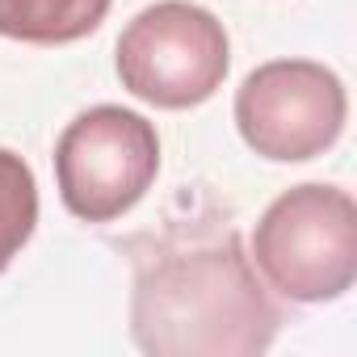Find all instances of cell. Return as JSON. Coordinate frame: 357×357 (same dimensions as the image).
<instances>
[{
  "label": "cell",
  "instance_id": "6da1fadb",
  "mask_svg": "<svg viewBox=\"0 0 357 357\" xmlns=\"http://www.w3.org/2000/svg\"><path fill=\"white\" fill-rule=\"evenodd\" d=\"M282 311L231 223H176L135 265L130 332L155 357H252Z\"/></svg>",
  "mask_w": 357,
  "mask_h": 357
},
{
  "label": "cell",
  "instance_id": "7a4b0ae2",
  "mask_svg": "<svg viewBox=\"0 0 357 357\" xmlns=\"http://www.w3.org/2000/svg\"><path fill=\"white\" fill-rule=\"evenodd\" d=\"M252 265L290 303H332L357 278V206L336 185H294L252 231Z\"/></svg>",
  "mask_w": 357,
  "mask_h": 357
},
{
  "label": "cell",
  "instance_id": "3957f363",
  "mask_svg": "<svg viewBox=\"0 0 357 357\" xmlns=\"http://www.w3.org/2000/svg\"><path fill=\"white\" fill-rule=\"evenodd\" d=\"M231 68L223 22L190 0H160L118 38V80L155 109H190L211 101Z\"/></svg>",
  "mask_w": 357,
  "mask_h": 357
},
{
  "label": "cell",
  "instance_id": "277c9868",
  "mask_svg": "<svg viewBox=\"0 0 357 357\" xmlns=\"http://www.w3.org/2000/svg\"><path fill=\"white\" fill-rule=\"evenodd\" d=\"M160 172L155 126L122 105H93L55 143V181L63 206L84 223L122 219Z\"/></svg>",
  "mask_w": 357,
  "mask_h": 357
},
{
  "label": "cell",
  "instance_id": "5b68a950",
  "mask_svg": "<svg viewBox=\"0 0 357 357\" xmlns=\"http://www.w3.org/2000/svg\"><path fill=\"white\" fill-rule=\"evenodd\" d=\"M344 84L315 59H273L248 72L236 93L240 139L278 164L324 155L344 130Z\"/></svg>",
  "mask_w": 357,
  "mask_h": 357
},
{
  "label": "cell",
  "instance_id": "8992f818",
  "mask_svg": "<svg viewBox=\"0 0 357 357\" xmlns=\"http://www.w3.org/2000/svg\"><path fill=\"white\" fill-rule=\"evenodd\" d=\"M105 13L109 0H0V34L34 47H63L89 38Z\"/></svg>",
  "mask_w": 357,
  "mask_h": 357
},
{
  "label": "cell",
  "instance_id": "52a82bcc",
  "mask_svg": "<svg viewBox=\"0 0 357 357\" xmlns=\"http://www.w3.org/2000/svg\"><path fill=\"white\" fill-rule=\"evenodd\" d=\"M38 227V185L30 164L0 147V273L13 265V257L30 244Z\"/></svg>",
  "mask_w": 357,
  "mask_h": 357
}]
</instances>
